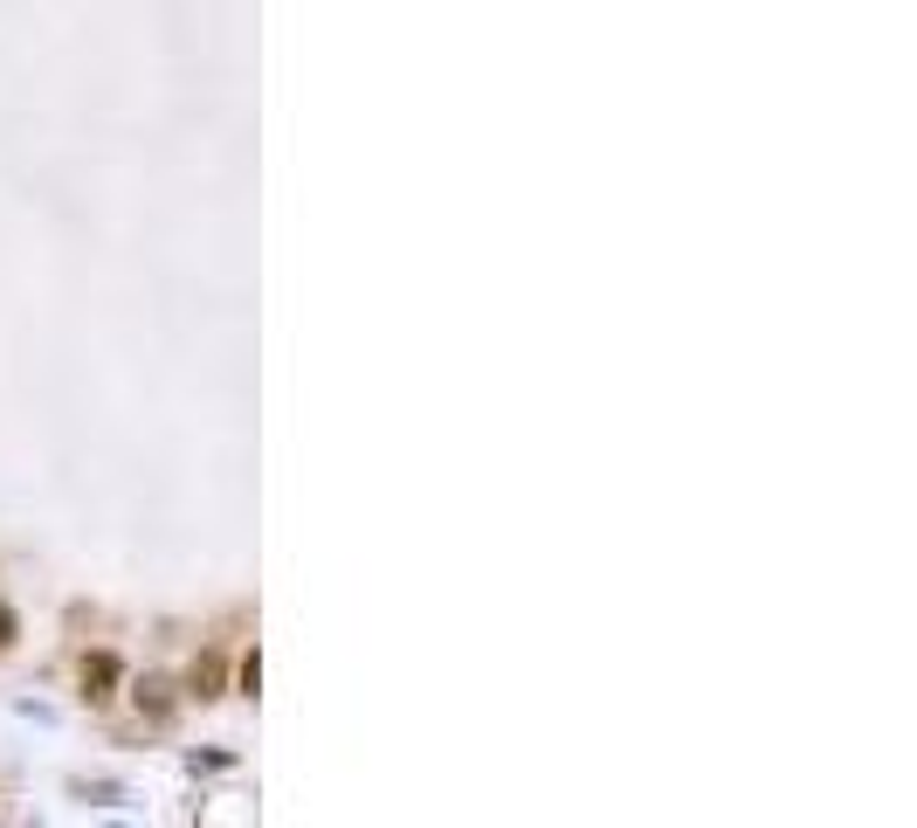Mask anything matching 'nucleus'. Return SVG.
<instances>
[{
	"label": "nucleus",
	"instance_id": "obj_1",
	"mask_svg": "<svg viewBox=\"0 0 917 828\" xmlns=\"http://www.w3.org/2000/svg\"><path fill=\"white\" fill-rule=\"evenodd\" d=\"M111 684H118V656H90L84 663V690L90 697H111Z\"/></svg>",
	"mask_w": 917,
	"mask_h": 828
},
{
	"label": "nucleus",
	"instance_id": "obj_2",
	"mask_svg": "<svg viewBox=\"0 0 917 828\" xmlns=\"http://www.w3.org/2000/svg\"><path fill=\"white\" fill-rule=\"evenodd\" d=\"M215 684H221V669H215V663H200V669H194V690H200V697H215Z\"/></svg>",
	"mask_w": 917,
	"mask_h": 828
},
{
	"label": "nucleus",
	"instance_id": "obj_3",
	"mask_svg": "<svg viewBox=\"0 0 917 828\" xmlns=\"http://www.w3.org/2000/svg\"><path fill=\"white\" fill-rule=\"evenodd\" d=\"M255 684H262V656H255V650H249V656H242V690H249V697H255Z\"/></svg>",
	"mask_w": 917,
	"mask_h": 828
},
{
	"label": "nucleus",
	"instance_id": "obj_4",
	"mask_svg": "<svg viewBox=\"0 0 917 828\" xmlns=\"http://www.w3.org/2000/svg\"><path fill=\"white\" fill-rule=\"evenodd\" d=\"M139 705L145 711H166V684H139Z\"/></svg>",
	"mask_w": 917,
	"mask_h": 828
},
{
	"label": "nucleus",
	"instance_id": "obj_5",
	"mask_svg": "<svg viewBox=\"0 0 917 828\" xmlns=\"http://www.w3.org/2000/svg\"><path fill=\"white\" fill-rule=\"evenodd\" d=\"M8 642H14V614L0 608V650H8Z\"/></svg>",
	"mask_w": 917,
	"mask_h": 828
}]
</instances>
